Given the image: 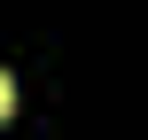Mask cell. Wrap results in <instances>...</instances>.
Segmentation results:
<instances>
[{
	"mask_svg": "<svg viewBox=\"0 0 148 140\" xmlns=\"http://www.w3.org/2000/svg\"><path fill=\"white\" fill-rule=\"evenodd\" d=\"M8 109H16V86H8V70H0V125H8Z\"/></svg>",
	"mask_w": 148,
	"mask_h": 140,
	"instance_id": "6da1fadb",
	"label": "cell"
}]
</instances>
